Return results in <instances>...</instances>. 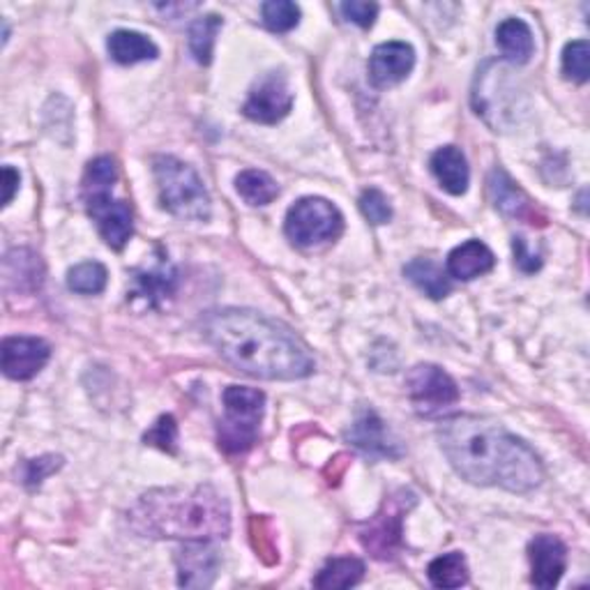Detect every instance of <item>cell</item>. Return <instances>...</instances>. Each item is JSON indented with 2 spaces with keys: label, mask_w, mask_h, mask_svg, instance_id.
Listing matches in <instances>:
<instances>
[{
  "label": "cell",
  "mask_w": 590,
  "mask_h": 590,
  "mask_svg": "<svg viewBox=\"0 0 590 590\" xmlns=\"http://www.w3.org/2000/svg\"><path fill=\"white\" fill-rule=\"evenodd\" d=\"M496 45L507 63L524 65L536 51L533 30L521 19H505L496 30Z\"/></svg>",
  "instance_id": "obj_21"
},
{
  "label": "cell",
  "mask_w": 590,
  "mask_h": 590,
  "mask_svg": "<svg viewBox=\"0 0 590 590\" xmlns=\"http://www.w3.org/2000/svg\"><path fill=\"white\" fill-rule=\"evenodd\" d=\"M404 274L408 282L416 284L425 295H429L431 300H443L445 295L452 291L447 274L439 263L431 259H413L406 268Z\"/></svg>",
  "instance_id": "obj_23"
},
{
  "label": "cell",
  "mask_w": 590,
  "mask_h": 590,
  "mask_svg": "<svg viewBox=\"0 0 590 590\" xmlns=\"http://www.w3.org/2000/svg\"><path fill=\"white\" fill-rule=\"evenodd\" d=\"M474 107L476 113L499 130H507L517 125V115L524 111L521 107V90L515 82L513 72L503 63L491 61L478 72L476 88H474Z\"/></svg>",
  "instance_id": "obj_6"
},
{
  "label": "cell",
  "mask_w": 590,
  "mask_h": 590,
  "mask_svg": "<svg viewBox=\"0 0 590 590\" xmlns=\"http://www.w3.org/2000/svg\"><path fill=\"white\" fill-rule=\"evenodd\" d=\"M530 581L538 588H556L567 567V546L556 536H536L528 544Z\"/></svg>",
  "instance_id": "obj_16"
},
{
  "label": "cell",
  "mask_w": 590,
  "mask_h": 590,
  "mask_svg": "<svg viewBox=\"0 0 590 590\" xmlns=\"http://www.w3.org/2000/svg\"><path fill=\"white\" fill-rule=\"evenodd\" d=\"M340 12L344 14L346 22L356 24L360 28H371L379 16L377 3H362V0H351V3H342Z\"/></svg>",
  "instance_id": "obj_35"
},
{
  "label": "cell",
  "mask_w": 590,
  "mask_h": 590,
  "mask_svg": "<svg viewBox=\"0 0 590 590\" xmlns=\"http://www.w3.org/2000/svg\"><path fill=\"white\" fill-rule=\"evenodd\" d=\"M427 577L437 588H462L468 583V565L464 554L450 552L431 561L427 567Z\"/></svg>",
  "instance_id": "obj_26"
},
{
  "label": "cell",
  "mask_w": 590,
  "mask_h": 590,
  "mask_svg": "<svg viewBox=\"0 0 590 590\" xmlns=\"http://www.w3.org/2000/svg\"><path fill=\"white\" fill-rule=\"evenodd\" d=\"M3 373L12 381H30L51 358V346L39 337H8L3 342Z\"/></svg>",
  "instance_id": "obj_14"
},
{
  "label": "cell",
  "mask_w": 590,
  "mask_h": 590,
  "mask_svg": "<svg viewBox=\"0 0 590 590\" xmlns=\"http://www.w3.org/2000/svg\"><path fill=\"white\" fill-rule=\"evenodd\" d=\"M346 441L373 459H402V439L392 431L373 408L362 406L356 413V420L346 431Z\"/></svg>",
  "instance_id": "obj_10"
},
{
  "label": "cell",
  "mask_w": 590,
  "mask_h": 590,
  "mask_svg": "<svg viewBox=\"0 0 590 590\" xmlns=\"http://www.w3.org/2000/svg\"><path fill=\"white\" fill-rule=\"evenodd\" d=\"M109 272L100 261H86L78 263L67 272V286L74 293L82 295H97L107 288Z\"/></svg>",
  "instance_id": "obj_28"
},
{
  "label": "cell",
  "mask_w": 590,
  "mask_h": 590,
  "mask_svg": "<svg viewBox=\"0 0 590 590\" xmlns=\"http://www.w3.org/2000/svg\"><path fill=\"white\" fill-rule=\"evenodd\" d=\"M494 266H496L494 251L480 241H468L452 249L447 257L450 278L462 280V282L482 278V274H487L489 270H494Z\"/></svg>",
  "instance_id": "obj_19"
},
{
  "label": "cell",
  "mask_w": 590,
  "mask_h": 590,
  "mask_svg": "<svg viewBox=\"0 0 590 590\" xmlns=\"http://www.w3.org/2000/svg\"><path fill=\"white\" fill-rule=\"evenodd\" d=\"M365 577V563L360 558H332L314 579V586L321 590H342L358 586Z\"/></svg>",
  "instance_id": "obj_24"
},
{
  "label": "cell",
  "mask_w": 590,
  "mask_h": 590,
  "mask_svg": "<svg viewBox=\"0 0 590 590\" xmlns=\"http://www.w3.org/2000/svg\"><path fill=\"white\" fill-rule=\"evenodd\" d=\"M284 231L298 247H314L337 241L344 231V218L337 206L321 196H305L286 212Z\"/></svg>",
  "instance_id": "obj_8"
},
{
  "label": "cell",
  "mask_w": 590,
  "mask_h": 590,
  "mask_svg": "<svg viewBox=\"0 0 590 590\" xmlns=\"http://www.w3.org/2000/svg\"><path fill=\"white\" fill-rule=\"evenodd\" d=\"M439 443L450 466L470 484L528 494L544 480L536 450L491 418H447L439 427Z\"/></svg>",
  "instance_id": "obj_1"
},
{
  "label": "cell",
  "mask_w": 590,
  "mask_h": 590,
  "mask_svg": "<svg viewBox=\"0 0 590 590\" xmlns=\"http://www.w3.org/2000/svg\"><path fill=\"white\" fill-rule=\"evenodd\" d=\"M109 53L115 63L121 65H134L142 61H155L157 58V47L152 39L146 35L136 33V30H115L109 35Z\"/></svg>",
  "instance_id": "obj_22"
},
{
  "label": "cell",
  "mask_w": 590,
  "mask_h": 590,
  "mask_svg": "<svg viewBox=\"0 0 590 590\" xmlns=\"http://www.w3.org/2000/svg\"><path fill=\"white\" fill-rule=\"evenodd\" d=\"M408 400L422 418H437L459 402V388L437 365H416L406 377Z\"/></svg>",
  "instance_id": "obj_9"
},
{
  "label": "cell",
  "mask_w": 590,
  "mask_h": 590,
  "mask_svg": "<svg viewBox=\"0 0 590 590\" xmlns=\"http://www.w3.org/2000/svg\"><path fill=\"white\" fill-rule=\"evenodd\" d=\"M152 175L160 192V204L173 218L185 222L210 220V194L201 175L189 164L171 155H160L152 160Z\"/></svg>",
  "instance_id": "obj_4"
},
{
  "label": "cell",
  "mask_w": 590,
  "mask_h": 590,
  "mask_svg": "<svg viewBox=\"0 0 590 590\" xmlns=\"http://www.w3.org/2000/svg\"><path fill=\"white\" fill-rule=\"evenodd\" d=\"M360 210L373 226L388 224L392 220V206L388 201V196L377 187H369L362 192Z\"/></svg>",
  "instance_id": "obj_34"
},
{
  "label": "cell",
  "mask_w": 590,
  "mask_h": 590,
  "mask_svg": "<svg viewBox=\"0 0 590 590\" xmlns=\"http://www.w3.org/2000/svg\"><path fill=\"white\" fill-rule=\"evenodd\" d=\"M220 28H222V19L218 14L196 19V22L189 26V51L199 65L212 63L214 37H218Z\"/></svg>",
  "instance_id": "obj_27"
},
{
  "label": "cell",
  "mask_w": 590,
  "mask_h": 590,
  "mask_svg": "<svg viewBox=\"0 0 590 590\" xmlns=\"http://www.w3.org/2000/svg\"><path fill=\"white\" fill-rule=\"evenodd\" d=\"M175 282H179V278H175V268L167 261V257H162V261L155 268L134 272V288L127 293V298L130 300L139 298L148 307H157L175 291Z\"/></svg>",
  "instance_id": "obj_18"
},
{
  "label": "cell",
  "mask_w": 590,
  "mask_h": 590,
  "mask_svg": "<svg viewBox=\"0 0 590 590\" xmlns=\"http://www.w3.org/2000/svg\"><path fill=\"white\" fill-rule=\"evenodd\" d=\"M179 565V583L185 588H208L218 577L220 556L210 542H189L175 556Z\"/></svg>",
  "instance_id": "obj_17"
},
{
  "label": "cell",
  "mask_w": 590,
  "mask_h": 590,
  "mask_svg": "<svg viewBox=\"0 0 590 590\" xmlns=\"http://www.w3.org/2000/svg\"><path fill=\"white\" fill-rule=\"evenodd\" d=\"M19 181H22V175H19V171H14L12 167H5L3 169V185H5V196H3V206H10L14 194L19 189Z\"/></svg>",
  "instance_id": "obj_38"
},
{
  "label": "cell",
  "mask_w": 590,
  "mask_h": 590,
  "mask_svg": "<svg viewBox=\"0 0 590 590\" xmlns=\"http://www.w3.org/2000/svg\"><path fill=\"white\" fill-rule=\"evenodd\" d=\"M418 496L410 489H397L390 494L381 509L367 524L360 526L358 538L371 558L392 561L402 549V526L404 517L416 507Z\"/></svg>",
  "instance_id": "obj_7"
},
{
  "label": "cell",
  "mask_w": 590,
  "mask_h": 590,
  "mask_svg": "<svg viewBox=\"0 0 590 590\" xmlns=\"http://www.w3.org/2000/svg\"><path fill=\"white\" fill-rule=\"evenodd\" d=\"M63 466L61 457H42V459H30L26 464V474H24V482L28 487H35L42 482L47 476H51L53 470H58Z\"/></svg>",
  "instance_id": "obj_36"
},
{
  "label": "cell",
  "mask_w": 590,
  "mask_h": 590,
  "mask_svg": "<svg viewBox=\"0 0 590 590\" xmlns=\"http://www.w3.org/2000/svg\"><path fill=\"white\" fill-rule=\"evenodd\" d=\"M431 173L437 175L439 185L452 194L462 196L468 189L470 171L464 152L457 146H443L434 155H431Z\"/></svg>",
  "instance_id": "obj_20"
},
{
  "label": "cell",
  "mask_w": 590,
  "mask_h": 590,
  "mask_svg": "<svg viewBox=\"0 0 590 590\" xmlns=\"http://www.w3.org/2000/svg\"><path fill=\"white\" fill-rule=\"evenodd\" d=\"M266 395L245 385L224 390V418L218 425V445L226 455H245L259 443Z\"/></svg>",
  "instance_id": "obj_5"
},
{
  "label": "cell",
  "mask_w": 590,
  "mask_h": 590,
  "mask_svg": "<svg viewBox=\"0 0 590 590\" xmlns=\"http://www.w3.org/2000/svg\"><path fill=\"white\" fill-rule=\"evenodd\" d=\"M204 340L249 377L298 381L317 369L298 334L251 309H212L201 319Z\"/></svg>",
  "instance_id": "obj_2"
},
{
  "label": "cell",
  "mask_w": 590,
  "mask_h": 590,
  "mask_svg": "<svg viewBox=\"0 0 590 590\" xmlns=\"http://www.w3.org/2000/svg\"><path fill=\"white\" fill-rule=\"evenodd\" d=\"M249 538H251L254 552H257V556L263 563L274 565L280 561V549H278V540H274V528L268 517H251L249 519Z\"/></svg>",
  "instance_id": "obj_29"
},
{
  "label": "cell",
  "mask_w": 590,
  "mask_h": 590,
  "mask_svg": "<svg viewBox=\"0 0 590 590\" xmlns=\"http://www.w3.org/2000/svg\"><path fill=\"white\" fill-rule=\"evenodd\" d=\"M144 443L160 447L162 452H169V455H175V452H179V425H175L173 416H162L157 420L152 429L146 431Z\"/></svg>",
  "instance_id": "obj_33"
},
{
  "label": "cell",
  "mask_w": 590,
  "mask_h": 590,
  "mask_svg": "<svg viewBox=\"0 0 590 590\" xmlns=\"http://www.w3.org/2000/svg\"><path fill=\"white\" fill-rule=\"evenodd\" d=\"M563 74L575 84H586L590 74V47L586 39H575L563 51Z\"/></svg>",
  "instance_id": "obj_31"
},
{
  "label": "cell",
  "mask_w": 590,
  "mask_h": 590,
  "mask_svg": "<svg viewBox=\"0 0 590 590\" xmlns=\"http://www.w3.org/2000/svg\"><path fill=\"white\" fill-rule=\"evenodd\" d=\"M86 210L93 218L97 231L105 243L113 249H123L134 233L132 208L125 201H118L111 196V189L84 192Z\"/></svg>",
  "instance_id": "obj_11"
},
{
  "label": "cell",
  "mask_w": 590,
  "mask_h": 590,
  "mask_svg": "<svg viewBox=\"0 0 590 590\" xmlns=\"http://www.w3.org/2000/svg\"><path fill=\"white\" fill-rule=\"evenodd\" d=\"M127 524L142 538L212 542L231 533L229 501L210 484L194 489H152L136 501Z\"/></svg>",
  "instance_id": "obj_3"
},
{
  "label": "cell",
  "mask_w": 590,
  "mask_h": 590,
  "mask_svg": "<svg viewBox=\"0 0 590 590\" xmlns=\"http://www.w3.org/2000/svg\"><path fill=\"white\" fill-rule=\"evenodd\" d=\"M235 189L249 206H268L280 196V185L266 171L247 169L235 179Z\"/></svg>",
  "instance_id": "obj_25"
},
{
  "label": "cell",
  "mask_w": 590,
  "mask_h": 590,
  "mask_svg": "<svg viewBox=\"0 0 590 590\" xmlns=\"http://www.w3.org/2000/svg\"><path fill=\"white\" fill-rule=\"evenodd\" d=\"M348 464H351V457H348V455H337V457H334V462L325 468V478H328V482H330V484H340V480H342V476H344V470L348 468Z\"/></svg>",
  "instance_id": "obj_39"
},
{
  "label": "cell",
  "mask_w": 590,
  "mask_h": 590,
  "mask_svg": "<svg viewBox=\"0 0 590 590\" xmlns=\"http://www.w3.org/2000/svg\"><path fill=\"white\" fill-rule=\"evenodd\" d=\"M487 185H489V196H491V201H494V208L501 210L505 218L526 222L530 226H546V214L513 179H509L503 169L491 171Z\"/></svg>",
  "instance_id": "obj_13"
},
{
  "label": "cell",
  "mask_w": 590,
  "mask_h": 590,
  "mask_svg": "<svg viewBox=\"0 0 590 590\" xmlns=\"http://www.w3.org/2000/svg\"><path fill=\"white\" fill-rule=\"evenodd\" d=\"M513 247H515V263H517L524 272H536V270L542 268L540 257H536V254H530V251H528L524 238H515Z\"/></svg>",
  "instance_id": "obj_37"
},
{
  "label": "cell",
  "mask_w": 590,
  "mask_h": 590,
  "mask_svg": "<svg viewBox=\"0 0 590 590\" xmlns=\"http://www.w3.org/2000/svg\"><path fill=\"white\" fill-rule=\"evenodd\" d=\"M413 67H416V49L406 42H385L369 56V82L377 88L397 86Z\"/></svg>",
  "instance_id": "obj_15"
},
{
  "label": "cell",
  "mask_w": 590,
  "mask_h": 590,
  "mask_svg": "<svg viewBox=\"0 0 590 590\" xmlns=\"http://www.w3.org/2000/svg\"><path fill=\"white\" fill-rule=\"evenodd\" d=\"M263 24L272 33H288L300 24V8L291 0H270L261 8Z\"/></svg>",
  "instance_id": "obj_30"
},
{
  "label": "cell",
  "mask_w": 590,
  "mask_h": 590,
  "mask_svg": "<svg viewBox=\"0 0 590 590\" xmlns=\"http://www.w3.org/2000/svg\"><path fill=\"white\" fill-rule=\"evenodd\" d=\"M118 181V167L115 160L109 155L97 157L86 169L84 175V192H93V189H111L113 183Z\"/></svg>",
  "instance_id": "obj_32"
},
{
  "label": "cell",
  "mask_w": 590,
  "mask_h": 590,
  "mask_svg": "<svg viewBox=\"0 0 590 590\" xmlns=\"http://www.w3.org/2000/svg\"><path fill=\"white\" fill-rule=\"evenodd\" d=\"M293 107V93L282 72H268L261 82L251 88L243 113L254 123L274 125L288 115Z\"/></svg>",
  "instance_id": "obj_12"
}]
</instances>
